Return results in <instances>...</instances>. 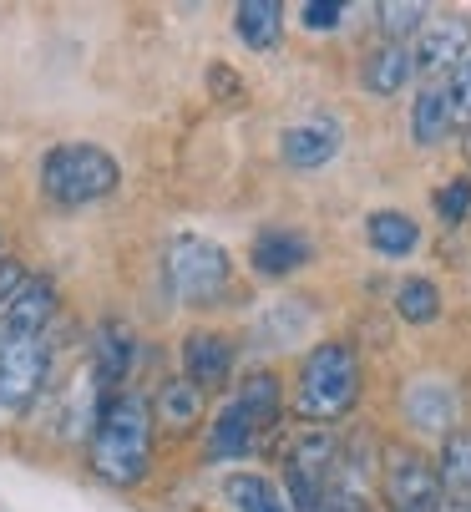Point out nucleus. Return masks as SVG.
Listing matches in <instances>:
<instances>
[{
	"mask_svg": "<svg viewBox=\"0 0 471 512\" xmlns=\"http://www.w3.org/2000/svg\"><path fill=\"white\" fill-rule=\"evenodd\" d=\"M152 436H157L152 406L137 391H107L97 406L87 462L107 487H137L152 472Z\"/></svg>",
	"mask_w": 471,
	"mask_h": 512,
	"instance_id": "obj_1",
	"label": "nucleus"
},
{
	"mask_svg": "<svg viewBox=\"0 0 471 512\" xmlns=\"http://www.w3.org/2000/svg\"><path fill=\"white\" fill-rule=\"evenodd\" d=\"M360 355L345 345V340H325L314 345L304 360H299V376H294V411L314 426H330L340 416L355 411L360 401Z\"/></svg>",
	"mask_w": 471,
	"mask_h": 512,
	"instance_id": "obj_2",
	"label": "nucleus"
},
{
	"mask_svg": "<svg viewBox=\"0 0 471 512\" xmlns=\"http://www.w3.org/2000/svg\"><path fill=\"white\" fill-rule=\"evenodd\" d=\"M117 183H122V168L97 142H56L41 158V193L61 208L97 203V198L117 193Z\"/></svg>",
	"mask_w": 471,
	"mask_h": 512,
	"instance_id": "obj_3",
	"label": "nucleus"
},
{
	"mask_svg": "<svg viewBox=\"0 0 471 512\" xmlns=\"http://www.w3.org/2000/svg\"><path fill=\"white\" fill-rule=\"evenodd\" d=\"M228 254L213 244V239H198V234H178L173 249H168V284H173V295L178 305L188 310H203L213 305L223 289H228Z\"/></svg>",
	"mask_w": 471,
	"mask_h": 512,
	"instance_id": "obj_4",
	"label": "nucleus"
},
{
	"mask_svg": "<svg viewBox=\"0 0 471 512\" xmlns=\"http://www.w3.org/2000/svg\"><path fill=\"white\" fill-rule=\"evenodd\" d=\"M466 56H471V16H466V11L431 16V21L421 26L416 46H411L416 77H426V87L441 82V77H451V71H456Z\"/></svg>",
	"mask_w": 471,
	"mask_h": 512,
	"instance_id": "obj_5",
	"label": "nucleus"
},
{
	"mask_svg": "<svg viewBox=\"0 0 471 512\" xmlns=\"http://www.w3.org/2000/svg\"><path fill=\"white\" fill-rule=\"evenodd\" d=\"M385 502H390V512H441L446 492H441L436 462H426L421 452H390V462H385Z\"/></svg>",
	"mask_w": 471,
	"mask_h": 512,
	"instance_id": "obj_6",
	"label": "nucleus"
},
{
	"mask_svg": "<svg viewBox=\"0 0 471 512\" xmlns=\"http://www.w3.org/2000/svg\"><path fill=\"white\" fill-rule=\"evenodd\" d=\"M46 371H51V345H46V335L6 340V345H0V406L21 411V406L46 386Z\"/></svg>",
	"mask_w": 471,
	"mask_h": 512,
	"instance_id": "obj_7",
	"label": "nucleus"
},
{
	"mask_svg": "<svg viewBox=\"0 0 471 512\" xmlns=\"http://www.w3.org/2000/svg\"><path fill=\"white\" fill-rule=\"evenodd\" d=\"M401 416L411 431H426V436H446L456 431V416H461V396L451 391V381H436V376H421L401 391Z\"/></svg>",
	"mask_w": 471,
	"mask_h": 512,
	"instance_id": "obj_8",
	"label": "nucleus"
},
{
	"mask_svg": "<svg viewBox=\"0 0 471 512\" xmlns=\"http://www.w3.org/2000/svg\"><path fill=\"white\" fill-rule=\"evenodd\" d=\"M345 148V127L335 117H299L279 132V158L289 168H325Z\"/></svg>",
	"mask_w": 471,
	"mask_h": 512,
	"instance_id": "obj_9",
	"label": "nucleus"
},
{
	"mask_svg": "<svg viewBox=\"0 0 471 512\" xmlns=\"http://www.w3.org/2000/svg\"><path fill=\"white\" fill-rule=\"evenodd\" d=\"M345 442L335 436V426H304L294 431V442L284 452V477H304V482H330L340 467Z\"/></svg>",
	"mask_w": 471,
	"mask_h": 512,
	"instance_id": "obj_10",
	"label": "nucleus"
},
{
	"mask_svg": "<svg viewBox=\"0 0 471 512\" xmlns=\"http://www.w3.org/2000/svg\"><path fill=\"white\" fill-rule=\"evenodd\" d=\"M314 259V249H309V239L299 234V229H259L254 234V244H249V269L259 274V279H289V274H299L304 264Z\"/></svg>",
	"mask_w": 471,
	"mask_h": 512,
	"instance_id": "obj_11",
	"label": "nucleus"
},
{
	"mask_svg": "<svg viewBox=\"0 0 471 512\" xmlns=\"http://www.w3.org/2000/svg\"><path fill=\"white\" fill-rule=\"evenodd\" d=\"M259 421H254V411L239 401V396H228L223 406H218V416H213V426H208V457L213 462H239V457H249L254 452V442H259Z\"/></svg>",
	"mask_w": 471,
	"mask_h": 512,
	"instance_id": "obj_12",
	"label": "nucleus"
},
{
	"mask_svg": "<svg viewBox=\"0 0 471 512\" xmlns=\"http://www.w3.org/2000/svg\"><path fill=\"white\" fill-rule=\"evenodd\" d=\"M233 345L228 335H218V330H193L188 340H183V376L193 381V386H203V391H213V386H223L228 381V371H233Z\"/></svg>",
	"mask_w": 471,
	"mask_h": 512,
	"instance_id": "obj_13",
	"label": "nucleus"
},
{
	"mask_svg": "<svg viewBox=\"0 0 471 512\" xmlns=\"http://www.w3.org/2000/svg\"><path fill=\"white\" fill-rule=\"evenodd\" d=\"M416 77V61H411V46H396V41H380L375 51H365L360 61V87L370 97H401Z\"/></svg>",
	"mask_w": 471,
	"mask_h": 512,
	"instance_id": "obj_14",
	"label": "nucleus"
},
{
	"mask_svg": "<svg viewBox=\"0 0 471 512\" xmlns=\"http://www.w3.org/2000/svg\"><path fill=\"white\" fill-rule=\"evenodd\" d=\"M51 315H56V289L46 279H31L21 295L6 305V315H0V345H6V340H26V335H46Z\"/></svg>",
	"mask_w": 471,
	"mask_h": 512,
	"instance_id": "obj_15",
	"label": "nucleus"
},
{
	"mask_svg": "<svg viewBox=\"0 0 471 512\" xmlns=\"http://www.w3.org/2000/svg\"><path fill=\"white\" fill-rule=\"evenodd\" d=\"M92 340H97V345H92V371H97L102 391H122L132 360H137V335H132L122 320H102Z\"/></svg>",
	"mask_w": 471,
	"mask_h": 512,
	"instance_id": "obj_16",
	"label": "nucleus"
},
{
	"mask_svg": "<svg viewBox=\"0 0 471 512\" xmlns=\"http://www.w3.org/2000/svg\"><path fill=\"white\" fill-rule=\"evenodd\" d=\"M456 132V117H451V97H446V82H431L416 92L411 102V142L416 148H441V142Z\"/></svg>",
	"mask_w": 471,
	"mask_h": 512,
	"instance_id": "obj_17",
	"label": "nucleus"
},
{
	"mask_svg": "<svg viewBox=\"0 0 471 512\" xmlns=\"http://www.w3.org/2000/svg\"><path fill=\"white\" fill-rule=\"evenodd\" d=\"M203 406H208V391L193 386L188 376H178V381H163V391H157V401H152V416H157V426L183 436L203 421Z\"/></svg>",
	"mask_w": 471,
	"mask_h": 512,
	"instance_id": "obj_18",
	"label": "nucleus"
},
{
	"mask_svg": "<svg viewBox=\"0 0 471 512\" xmlns=\"http://www.w3.org/2000/svg\"><path fill=\"white\" fill-rule=\"evenodd\" d=\"M365 239L385 259H406V254L421 249V224L411 213H401V208H380V213L365 218Z\"/></svg>",
	"mask_w": 471,
	"mask_h": 512,
	"instance_id": "obj_19",
	"label": "nucleus"
},
{
	"mask_svg": "<svg viewBox=\"0 0 471 512\" xmlns=\"http://www.w3.org/2000/svg\"><path fill=\"white\" fill-rule=\"evenodd\" d=\"M436 472H441L446 502L451 507H471V426H456L446 442H441Z\"/></svg>",
	"mask_w": 471,
	"mask_h": 512,
	"instance_id": "obj_20",
	"label": "nucleus"
},
{
	"mask_svg": "<svg viewBox=\"0 0 471 512\" xmlns=\"http://www.w3.org/2000/svg\"><path fill=\"white\" fill-rule=\"evenodd\" d=\"M309 320H314L309 300H274V305L259 310V320H254V340H259L264 350L294 345V340L309 330Z\"/></svg>",
	"mask_w": 471,
	"mask_h": 512,
	"instance_id": "obj_21",
	"label": "nucleus"
},
{
	"mask_svg": "<svg viewBox=\"0 0 471 512\" xmlns=\"http://www.w3.org/2000/svg\"><path fill=\"white\" fill-rule=\"evenodd\" d=\"M223 502H228V512H289V497L259 472H228Z\"/></svg>",
	"mask_w": 471,
	"mask_h": 512,
	"instance_id": "obj_22",
	"label": "nucleus"
},
{
	"mask_svg": "<svg viewBox=\"0 0 471 512\" xmlns=\"http://www.w3.org/2000/svg\"><path fill=\"white\" fill-rule=\"evenodd\" d=\"M233 31H239L244 46L269 51L279 41V31H284V6L279 0H244V6L233 11Z\"/></svg>",
	"mask_w": 471,
	"mask_h": 512,
	"instance_id": "obj_23",
	"label": "nucleus"
},
{
	"mask_svg": "<svg viewBox=\"0 0 471 512\" xmlns=\"http://www.w3.org/2000/svg\"><path fill=\"white\" fill-rule=\"evenodd\" d=\"M396 315H401L406 325H431V320H441V289H436L431 279H421V274L401 279V284H396Z\"/></svg>",
	"mask_w": 471,
	"mask_h": 512,
	"instance_id": "obj_24",
	"label": "nucleus"
},
{
	"mask_svg": "<svg viewBox=\"0 0 471 512\" xmlns=\"http://www.w3.org/2000/svg\"><path fill=\"white\" fill-rule=\"evenodd\" d=\"M249 411H254V421L269 431L274 421H279V411H284V386H279V376L274 371H254V376H244V386L233 391Z\"/></svg>",
	"mask_w": 471,
	"mask_h": 512,
	"instance_id": "obj_25",
	"label": "nucleus"
},
{
	"mask_svg": "<svg viewBox=\"0 0 471 512\" xmlns=\"http://www.w3.org/2000/svg\"><path fill=\"white\" fill-rule=\"evenodd\" d=\"M375 21H380L385 41L406 46V36H421V26L431 21V11L421 6V0H385V6H375Z\"/></svg>",
	"mask_w": 471,
	"mask_h": 512,
	"instance_id": "obj_26",
	"label": "nucleus"
},
{
	"mask_svg": "<svg viewBox=\"0 0 471 512\" xmlns=\"http://www.w3.org/2000/svg\"><path fill=\"white\" fill-rule=\"evenodd\" d=\"M431 208H436V218L446 229H456V224H466V213H471V178L466 173H456V178H446L441 188H436V198H431Z\"/></svg>",
	"mask_w": 471,
	"mask_h": 512,
	"instance_id": "obj_27",
	"label": "nucleus"
},
{
	"mask_svg": "<svg viewBox=\"0 0 471 512\" xmlns=\"http://www.w3.org/2000/svg\"><path fill=\"white\" fill-rule=\"evenodd\" d=\"M446 97H451V117H456V127L471 132V56L446 77Z\"/></svg>",
	"mask_w": 471,
	"mask_h": 512,
	"instance_id": "obj_28",
	"label": "nucleus"
},
{
	"mask_svg": "<svg viewBox=\"0 0 471 512\" xmlns=\"http://www.w3.org/2000/svg\"><path fill=\"white\" fill-rule=\"evenodd\" d=\"M340 21H345L340 0H304L299 6V26L304 31H340Z\"/></svg>",
	"mask_w": 471,
	"mask_h": 512,
	"instance_id": "obj_29",
	"label": "nucleus"
},
{
	"mask_svg": "<svg viewBox=\"0 0 471 512\" xmlns=\"http://www.w3.org/2000/svg\"><path fill=\"white\" fill-rule=\"evenodd\" d=\"M31 279H26V269H21V259H11V254H0V315H6V305L21 295Z\"/></svg>",
	"mask_w": 471,
	"mask_h": 512,
	"instance_id": "obj_30",
	"label": "nucleus"
},
{
	"mask_svg": "<svg viewBox=\"0 0 471 512\" xmlns=\"http://www.w3.org/2000/svg\"><path fill=\"white\" fill-rule=\"evenodd\" d=\"M208 82L218 87V97H223V102H233V97H239V82H233V77H228L223 66H213V77H208Z\"/></svg>",
	"mask_w": 471,
	"mask_h": 512,
	"instance_id": "obj_31",
	"label": "nucleus"
},
{
	"mask_svg": "<svg viewBox=\"0 0 471 512\" xmlns=\"http://www.w3.org/2000/svg\"><path fill=\"white\" fill-rule=\"evenodd\" d=\"M441 512H471V507H451V502H446V507H441Z\"/></svg>",
	"mask_w": 471,
	"mask_h": 512,
	"instance_id": "obj_32",
	"label": "nucleus"
}]
</instances>
